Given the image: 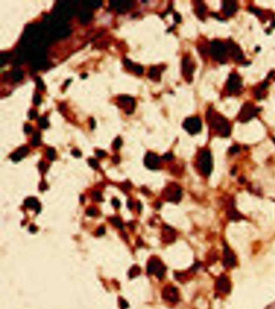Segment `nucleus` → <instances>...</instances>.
<instances>
[{
  "instance_id": "21",
  "label": "nucleus",
  "mask_w": 275,
  "mask_h": 309,
  "mask_svg": "<svg viewBox=\"0 0 275 309\" xmlns=\"http://www.w3.org/2000/svg\"><path fill=\"white\" fill-rule=\"evenodd\" d=\"M24 205H25L27 208H31V209H34L36 210V213H39L40 212V203L38 202L36 198H33V197H30V198H27V199H25L24 201Z\"/></svg>"
},
{
  "instance_id": "6",
  "label": "nucleus",
  "mask_w": 275,
  "mask_h": 309,
  "mask_svg": "<svg viewBox=\"0 0 275 309\" xmlns=\"http://www.w3.org/2000/svg\"><path fill=\"white\" fill-rule=\"evenodd\" d=\"M183 128L191 135L199 133L202 129V121L198 116L189 117L183 123Z\"/></svg>"
},
{
  "instance_id": "1",
  "label": "nucleus",
  "mask_w": 275,
  "mask_h": 309,
  "mask_svg": "<svg viewBox=\"0 0 275 309\" xmlns=\"http://www.w3.org/2000/svg\"><path fill=\"white\" fill-rule=\"evenodd\" d=\"M207 120L210 127L220 136L228 137L230 136L231 127L229 122L225 117L209 109L207 114Z\"/></svg>"
},
{
  "instance_id": "5",
  "label": "nucleus",
  "mask_w": 275,
  "mask_h": 309,
  "mask_svg": "<svg viewBox=\"0 0 275 309\" xmlns=\"http://www.w3.org/2000/svg\"><path fill=\"white\" fill-rule=\"evenodd\" d=\"M147 271L148 274H156L158 278H162L166 272V267L159 259L157 258H152L148 262Z\"/></svg>"
},
{
  "instance_id": "37",
  "label": "nucleus",
  "mask_w": 275,
  "mask_h": 309,
  "mask_svg": "<svg viewBox=\"0 0 275 309\" xmlns=\"http://www.w3.org/2000/svg\"><path fill=\"white\" fill-rule=\"evenodd\" d=\"M96 213H97V210L94 208H90L86 210V214L90 216H95Z\"/></svg>"
},
{
  "instance_id": "42",
  "label": "nucleus",
  "mask_w": 275,
  "mask_h": 309,
  "mask_svg": "<svg viewBox=\"0 0 275 309\" xmlns=\"http://www.w3.org/2000/svg\"><path fill=\"white\" fill-rule=\"evenodd\" d=\"M29 118L31 119V120H33V119H35L36 117L37 116V112L36 111H35V110H31V111H29Z\"/></svg>"
},
{
  "instance_id": "4",
  "label": "nucleus",
  "mask_w": 275,
  "mask_h": 309,
  "mask_svg": "<svg viewBox=\"0 0 275 309\" xmlns=\"http://www.w3.org/2000/svg\"><path fill=\"white\" fill-rule=\"evenodd\" d=\"M258 111H259V109L257 108L253 103L247 102L240 109L237 119L241 123L248 122L251 119L258 115Z\"/></svg>"
},
{
  "instance_id": "13",
  "label": "nucleus",
  "mask_w": 275,
  "mask_h": 309,
  "mask_svg": "<svg viewBox=\"0 0 275 309\" xmlns=\"http://www.w3.org/2000/svg\"><path fill=\"white\" fill-rule=\"evenodd\" d=\"M222 9L226 16H233L238 9V3L236 1H224L222 3Z\"/></svg>"
},
{
  "instance_id": "8",
  "label": "nucleus",
  "mask_w": 275,
  "mask_h": 309,
  "mask_svg": "<svg viewBox=\"0 0 275 309\" xmlns=\"http://www.w3.org/2000/svg\"><path fill=\"white\" fill-rule=\"evenodd\" d=\"M195 71V64L190 58V56H185L182 59V74L188 82L193 79V73Z\"/></svg>"
},
{
  "instance_id": "17",
  "label": "nucleus",
  "mask_w": 275,
  "mask_h": 309,
  "mask_svg": "<svg viewBox=\"0 0 275 309\" xmlns=\"http://www.w3.org/2000/svg\"><path fill=\"white\" fill-rule=\"evenodd\" d=\"M224 262L225 266L228 267H233L235 265V262H236V258H235L234 254L232 253V251L226 245L224 247Z\"/></svg>"
},
{
  "instance_id": "46",
  "label": "nucleus",
  "mask_w": 275,
  "mask_h": 309,
  "mask_svg": "<svg viewBox=\"0 0 275 309\" xmlns=\"http://www.w3.org/2000/svg\"><path fill=\"white\" fill-rule=\"evenodd\" d=\"M174 20H175V21L177 22V23H179V22H181V16H179V14H178V13L174 14Z\"/></svg>"
},
{
  "instance_id": "19",
  "label": "nucleus",
  "mask_w": 275,
  "mask_h": 309,
  "mask_svg": "<svg viewBox=\"0 0 275 309\" xmlns=\"http://www.w3.org/2000/svg\"><path fill=\"white\" fill-rule=\"evenodd\" d=\"M195 13L200 20H204L207 13V7L202 1H195Z\"/></svg>"
},
{
  "instance_id": "10",
  "label": "nucleus",
  "mask_w": 275,
  "mask_h": 309,
  "mask_svg": "<svg viewBox=\"0 0 275 309\" xmlns=\"http://www.w3.org/2000/svg\"><path fill=\"white\" fill-rule=\"evenodd\" d=\"M228 53H230L231 56L233 58V60L236 62H241L242 61L244 60V56L241 49L236 44H235L233 41H230L228 42Z\"/></svg>"
},
{
  "instance_id": "45",
  "label": "nucleus",
  "mask_w": 275,
  "mask_h": 309,
  "mask_svg": "<svg viewBox=\"0 0 275 309\" xmlns=\"http://www.w3.org/2000/svg\"><path fill=\"white\" fill-rule=\"evenodd\" d=\"M112 204H113L115 208H119V205H120V203H119V201L117 199H114L113 200H112Z\"/></svg>"
},
{
  "instance_id": "33",
  "label": "nucleus",
  "mask_w": 275,
  "mask_h": 309,
  "mask_svg": "<svg viewBox=\"0 0 275 309\" xmlns=\"http://www.w3.org/2000/svg\"><path fill=\"white\" fill-rule=\"evenodd\" d=\"M121 145H122V140H121L120 137H117L115 140V141H114V149L115 150H119L121 147Z\"/></svg>"
},
{
  "instance_id": "44",
  "label": "nucleus",
  "mask_w": 275,
  "mask_h": 309,
  "mask_svg": "<svg viewBox=\"0 0 275 309\" xmlns=\"http://www.w3.org/2000/svg\"><path fill=\"white\" fill-rule=\"evenodd\" d=\"M72 154L74 156V157H77V158H80L81 156H82L81 153L79 151H78V150H73V151H72Z\"/></svg>"
},
{
  "instance_id": "24",
  "label": "nucleus",
  "mask_w": 275,
  "mask_h": 309,
  "mask_svg": "<svg viewBox=\"0 0 275 309\" xmlns=\"http://www.w3.org/2000/svg\"><path fill=\"white\" fill-rule=\"evenodd\" d=\"M41 133L40 132H36L35 134L33 135V137L31 139V145L36 146L40 145H41Z\"/></svg>"
},
{
  "instance_id": "16",
  "label": "nucleus",
  "mask_w": 275,
  "mask_h": 309,
  "mask_svg": "<svg viewBox=\"0 0 275 309\" xmlns=\"http://www.w3.org/2000/svg\"><path fill=\"white\" fill-rule=\"evenodd\" d=\"M216 287L220 292L226 293V292H229L230 290V282L228 278H227L225 275H221L220 277H219L216 282Z\"/></svg>"
},
{
  "instance_id": "43",
  "label": "nucleus",
  "mask_w": 275,
  "mask_h": 309,
  "mask_svg": "<svg viewBox=\"0 0 275 309\" xmlns=\"http://www.w3.org/2000/svg\"><path fill=\"white\" fill-rule=\"evenodd\" d=\"M239 150H240V148H239L238 145H235L230 149V152L232 153V154H236V153H238Z\"/></svg>"
},
{
  "instance_id": "29",
  "label": "nucleus",
  "mask_w": 275,
  "mask_h": 309,
  "mask_svg": "<svg viewBox=\"0 0 275 309\" xmlns=\"http://www.w3.org/2000/svg\"><path fill=\"white\" fill-rule=\"evenodd\" d=\"M47 157L50 161H53L55 159L56 157V151L53 148H49L47 150Z\"/></svg>"
},
{
  "instance_id": "36",
  "label": "nucleus",
  "mask_w": 275,
  "mask_h": 309,
  "mask_svg": "<svg viewBox=\"0 0 275 309\" xmlns=\"http://www.w3.org/2000/svg\"><path fill=\"white\" fill-rule=\"evenodd\" d=\"M33 102L35 103V105L38 106L41 104V96L40 94H35V96L33 97Z\"/></svg>"
},
{
  "instance_id": "3",
  "label": "nucleus",
  "mask_w": 275,
  "mask_h": 309,
  "mask_svg": "<svg viewBox=\"0 0 275 309\" xmlns=\"http://www.w3.org/2000/svg\"><path fill=\"white\" fill-rule=\"evenodd\" d=\"M198 166L201 173L205 176H209L212 170V158L210 151L207 150H202L198 156Z\"/></svg>"
},
{
  "instance_id": "48",
  "label": "nucleus",
  "mask_w": 275,
  "mask_h": 309,
  "mask_svg": "<svg viewBox=\"0 0 275 309\" xmlns=\"http://www.w3.org/2000/svg\"><path fill=\"white\" fill-rule=\"evenodd\" d=\"M112 161H113L114 163H119V156H118V155L114 156V158H112Z\"/></svg>"
},
{
  "instance_id": "27",
  "label": "nucleus",
  "mask_w": 275,
  "mask_h": 309,
  "mask_svg": "<svg viewBox=\"0 0 275 309\" xmlns=\"http://www.w3.org/2000/svg\"><path fill=\"white\" fill-rule=\"evenodd\" d=\"M38 125L41 128H47L49 125V123L45 117H41L38 120Z\"/></svg>"
},
{
  "instance_id": "11",
  "label": "nucleus",
  "mask_w": 275,
  "mask_h": 309,
  "mask_svg": "<svg viewBox=\"0 0 275 309\" xmlns=\"http://www.w3.org/2000/svg\"><path fill=\"white\" fill-rule=\"evenodd\" d=\"M162 296L166 300L171 303H175L178 300V292L177 288L174 287L169 286L166 287L163 290Z\"/></svg>"
},
{
  "instance_id": "32",
  "label": "nucleus",
  "mask_w": 275,
  "mask_h": 309,
  "mask_svg": "<svg viewBox=\"0 0 275 309\" xmlns=\"http://www.w3.org/2000/svg\"><path fill=\"white\" fill-rule=\"evenodd\" d=\"M86 2L89 4V5H91L90 7L94 8L99 7L102 5L101 1H89V2Z\"/></svg>"
},
{
  "instance_id": "49",
  "label": "nucleus",
  "mask_w": 275,
  "mask_h": 309,
  "mask_svg": "<svg viewBox=\"0 0 275 309\" xmlns=\"http://www.w3.org/2000/svg\"><path fill=\"white\" fill-rule=\"evenodd\" d=\"M121 306H122V307H123V309H125L126 307H128V303H126V302L124 301V300H121Z\"/></svg>"
},
{
  "instance_id": "51",
  "label": "nucleus",
  "mask_w": 275,
  "mask_h": 309,
  "mask_svg": "<svg viewBox=\"0 0 275 309\" xmlns=\"http://www.w3.org/2000/svg\"><path fill=\"white\" fill-rule=\"evenodd\" d=\"M90 121H91V122H90V125H91V126H90V128H91L92 129H94V126H95V122H94V120H93V119H91V120H90Z\"/></svg>"
},
{
  "instance_id": "39",
  "label": "nucleus",
  "mask_w": 275,
  "mask_h": 309,
  "mask_svg": "<svg viewBox=\"0 0 275 309\" xmlns=\"http://www.w3.org/2000/svg\"><path fill=\"white\" fill-rule=\"evenodd\" d=\"M96 155H97L98 158H104L106 156V152L104 151V150H97Z\"/></svg>"
},
{
  "instance_id": "31",
  "label": "nucleus",
  "mask_w": 275,
  "mask_h": 309,
  "mask_svg": "<svg viewBox=\"0 0 275 309\" xmlns=\"http://www.w3.org/2000/svg\"><path fill=\"white\" fill-rule=\"evenodd\" d=\"M91 194H92V197L94 198V200H96V201H101L102 200V195H101V193H100L99 191H94L91 193Z\"/></svg>"
},
{
  "instance_id": "18",
  "label": "nucleus",
  "mask_w": 275,
  "mask_h": 309,
  "mask_svg": "<svg viewBox=\"0 0 275 309\" xmlns=\"http://www.w3.org/2000/svg\"><path fill=\"white\" fill-rule=\"evenodd\" d=\"M28 152H29L28 148L26 147V146H23V147H20L18 150H16L15 153H13L11 155V158L14 161H19L21 159H23L24 157H26L27 154H28Z\"/></svg>"
},
{
  "instance_id": "50",
  "label": "nucleus",
  "mask_w": 275,
  "mask_h": 309,
  "mask_svg": "<svg viewBox=\"0 0 275 309\" xmlns=\"http://www.w3.org/2000/svg\"><path fill=\"white\" fill-rule=\"evenodd\" d=\"M45 163H44L43 161H41V163H40V165H39V168H40V169H41V171H44V169H45Z\"/></svg>"
},
{
  "instance_id": "26",
  "label": "nucleus",
  "mask_w": 275,
  "mask_h": 309,
  "mask_svg": "<svg viewBox=\"0 0 275 309\" xmlns=\"http://www.w3.org/2000/svg\"><path fill=\"white\" fill-rule=\"evenodd\" d=\"M110 221L112 223V224H114V225L115 226V227H117V228H120V229H122L123 228V223L121 222V220H120V219H119L118 217H112V218H110Z\"/></svg>"
},
{
  "instance_id": "23",
  "label": "nucleus",
  "mask_w": 275,
  "mask_h": 309,
  "mask_svg": "<svg viewBox=\"0 0 275 309\" xmlns=\"http://www.w3.org/2000/svg\"><path fill=\"white\" fill-rule=\"evenodd\" d=\"M24 78V71L21 70H16L12 72V78L14 82H20Z\"/></svg>"
},
{
  "instance_id": "25",
  "label": "nucleus",
  "mask_w": 275,
  "mask_h": 309,
  "mask_svg": "<svg viewBox=\"0 0 275 309\" xmlns=\"http://www.w3.org/2000/svg\"><path fill=\"white\" fill-rule=\"evenodd\" d=\"M90 19V14L89 12H82L80 14V21L82 23H86Z\"/></svg>"
},
{
  "instance_id": "14",
  "label": "nucleus",
  "mask_w": 275,
  "mask_h": 309,
  "mask_svg": "<svg viewBox=\"0 0 275 309\" xmlns=\"http://www.w3.org/2000/svg\"><path fill=\"white\" fill-rule=\"evenodd\" d=\"M159 163H160V158L157 154H153V153H148L144 158V165H146L148 169H157Z\"/></svg>"
},
{
  "instance_id": "2",
  "label": "nucleus",
  "mask_w": 275,
  "mask_h": 309,
  "mask_svg": "<svg viewBox=\"0 0 275 309\" xmlns=\"http://www.w3.org/2000/svg\"><path fill=\"white\" fill-rule=\"evenodd\" d=\"M228 52V46L222 41L214 40L210 44L209 53L211 54L213 60L220 63L225 62Z\"/></svg>"
},
{
  "instance_id": "30",
  "label": "nucleus",
  "mask_w": 275,
  "mask_h": 309,
  "mask_svg": "<svg viewBox=\"0 0 275 309\" xmlns=\"http://www.w3.org/2000/svg\"><path fill=\"white\" fill-rule=\"evenodd\" d=\"M36 86H37V88H38V89L41 90V91H44V90H45V84H44V82L42 81V79H41V78L37 77V78H36Z\"/></svg>"
},
{
  "instance_id": "35",
  "label": "nucleus",
  "mask_w": 275,
  "mask_h": 309,
  "mask_svg": "<svg viewBox=\"0 0 275 309\" xmlns=\"http://www.w3.org/2000/svg\"><path fill=\"white\" fill-rule=\"evenodd\" d=\"M133 70H134L135 73H136V74H139V75L142 74L143 72H144V68H143L141 66H140V65H137L136 66H134Z\"/></svg>"
},
{
  "instance_id": "40",
  "label": "nucleus",
  "mask_w": 275,
  "mask_h": 309,
  "mask_svg": "<svg viewBox=\"0 0 275 309\" xmlns=\"http://www.w3.org/2000/svg\"><path fill=\"white\" fill-rule=\"evenodd\" d=\"M105 233V228H104V226H101L97 229V235L98 236H102L104 235Z\"/></svg>"
},
{
  "instance_id": "41",
  "label": "nucleus",
  "mask_w": 275,
  "mask_h": 309,
  "mask_svg": "<svg viewBox=\"0 0 275 309\" xmlns=\"http://www.w3.org/2000/svg\"><path fill=\"white\" fill-rule=\"evenodd\" d=\"M31 131H32V127H31L30 125H28V124H26V125H24V132H25L26 133H30Z\"/></svg>"
},
{
  "instance_id": "20",
  "label": "nucleus",
  "mask_w": 275,
  "mask_h": 309,
  "mask_svg": "<svg viewBox=\"0 0 275 309\" xmlns=\"http://www.w3.org/2000/svg\"><path fill=\"white\" fill-rule=\"evenodd\" d=\"M163 239L166 243H170L175 239V233L169 226H165L163 230Z\"/></svg>"
},
{
  "instance_id": "28",
  "label": "nucleus",
  "mask_w": 275,
  "mask_h": 309,
  "mask_svg": "<svg viewBox=\"0 0 275 309\" xmlns=\"http://www.w3.org/2000/svg\"><path fill=\"white\" fill-rule=\"evenodd\" d=\"M140 273H141V269L139 268L137 266H135L129 271V276L131 278H134V277L137 276L138 274H140Z\"/></svg>"
},
{
  "instance_id": "9",
  "label": "nucleus",
  "mask_w": 275,
  "mask_h": 309,
  "mask_svg": "<svg viewBox=\"0 0 275 309\" xmlns=\"http://www.w3.org/2000/svg\"><path fill=\"white\" fill-rule=\"evenodd\" d=\"M165 194H166L167 200L172 201V202H178L181 197V189L180 188L179 186L173 183L166 188Z\"/></svg>"
},
{
  "instance_id": "34",
  "label": "nucleus",
  "mask_w": 275,
  "mask_h": 309,
  "mask_svg": "<svg viewBox=\"0 0 275 309\" xmlns=\"http://www.w3.org/2000/svg\"><path fill=\"white\" fill-rule=\"evenodd\" d=\"M88 161H89V164H90V166L94 168V169H98V168L99 167V165L98 163V161L95 159H94V158H90Z\"/></svg>"
},
{
  "instance_id": "12",
  "label": "nucleus",
  "mask_w": 275,
  "mask_h": 309,
  "mask_svg": "<svg viewBox=\"0 0 275 309\" xmlns=\"http://www.w3.org/2000/svg\"><path fill=\"white\" fill-rule=\"evenodd\" d=\"M119 101L127 114H131L133 112L135 108L134 99L128 96H121L119 97Z\"/></svg>"
},
{
  "instance_id": "47",
  "label": "nucleus",
  "mask_w": 275,
  "mask_h": 309,
  "mask_svg": "<svg viewBox=\"0 0 275 309\" xmlns=\"http://www.w3.org/2000/svg\"><path fill=\"white\" fill-rule=\"evenodd\" d=\"M163 158L169 161V160L173 159V155H172L171 154H165L164 157H163Z\"/></svg>"
},
{
  "instance_id": "22",
  "label": "nucleus",
  "mask_w": 275,
  "mask_h": 309,
  "mask_svg": "<svg viewBox=\"0 0 275 309\" xmlns=\"http://www.w3.org/2000/svg\"><path fill=\"white\" fill-rule=\"evenodd\" d=\"M148 77L153 81H159L160 80V70H158L157 67L152 66L149 70Z\"/></svg>"
},
{
  "instance_id": "7",
  "label": "nucleus",
  "mask_w": 275,
  "mask_h": 309,
  "mask_svg": "<svg viewBox=\"0 0 275 309\" xmlns=\"http://www.w3.org/2000/svg\"><path fill=\"white\" fill-rule=\"evenodd\" d=\"M242 87L241 78L236 73H232L229 75L227 82L226 88L229 94L237 95L240 92Z\"/></svg>"
},
{
  "instance_id": "38",
  "label": "nucleus",
  "mask_w": 275,
  "mask_h": 309,
  "mask_svg": "<svg viewBox=\"0 0 275 309\" xmlns=\"http://www.w3.org/2000/svg\"><path fill=\"white\" fill-rule=\"evenodd\" d=\"M124 66L127 69H128V70H131V69L134 68L133 62H132L130 60H128V59H125L124 60Z\"/></svg>"
},
{
  "instance_id": "15",
  "label": "nucleus",
  "mask_w": 275,
  "mask_h": 309,
  "mask_svg": "<svg viewBox=\"0 0 275 309\" xmlns=\"http://www.w3.org/2000/svg\"><path fill=\"white\" fill-rule=\"evenodd\" d=\"M111 6L117 8V11L120 13L131 9L133 7V2L132 1H111Z\"/></svg>"
}]
</instances>
